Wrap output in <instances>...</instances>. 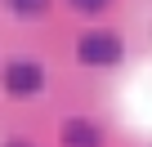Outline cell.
I'll list each match as a JSON object with an SVG mask.
<instances>
[{
  "label": "cell",
  "instance_id": "cell-3",
  "mask_svg": "<svg viewBox=\"0 0 152 147\" xmlns=\"http://www.w3.org/2000/svg\"><path fill=\"white\" fill-rule=\"evenodd\" d=\"M63 147H103V134L90 125V120H67L63 125Z\"/></svg>",
  "mask_w": 152,
  "mask_h": 147
},
{
  "label": "cell",
  "instance_id": "cell-5",
  "mask_svg": "<svg viewBox=\"0 0 152 147\" xmlns=\"http://www.w3.org/2000/svg\"><path fill=\"white\" fill-rule=\"evenodd\" d=\"M72 9H81V14H103L107 0H72Z\"/></svg>",
  "mask_w": 152,
  "mask_h": 147
},
{
  "label": "cell",
  "instance_id": "cell-6",
  "mask_svg": "<svg viewBox=\"0 0 152 147\" xmlns=\"http://www.w3.org/2000/svg\"><path fill=\"white\" fill-rule=\"evenodd\" d=\"M9 147H23V143H9Z\"/></svg>",
  "mask_w": 152,
  "mask_h": 147
},
{
  "label": "cell",
  "instance_id": "cell-2",
  "mask_svg": "<svg viewBox=\"0 0 152 147\" xmlns=\"http://www.w3.org/2000/svg\"><path fill=\"white\" fill-rule=\"evenodd\" d=\"M5 85H9V94H36L45 85V71L36 62H9L5 67Z\"/></svg>",
  "mask_w": 152,
  "mask_h": 147
},
{
  "label": "cell",
  "instance_id": "cell-1",
  "mask_svg": "<svg viewBox=\"0 0 152 147\" xmlns=\"http://www.w3.org/2000/svg\"><path fill=\"white\" fill-rule=\"evenodd\" d=\"M76 54L85 67H112V62H121V40L112 31H90V36H81Z\"/></svg>",
  "mask_w": 152,
  "mask_h": 147
},
{
  "label": "cell",
  "instance_id": "cell-4",
  "mask_svg": "<svg viewBox=\"0 0 152 147\" xmlns=\"http://www.w3.org/2000/svg\"><path fill=\"white\" fill-rule=\"evenodd\" d=\"M9 9L14 14H27V18H40L49 9V0H9Z\"/></svg>",
  "mask_w": 152,
  "mask_h": 147
}]
</instances>
